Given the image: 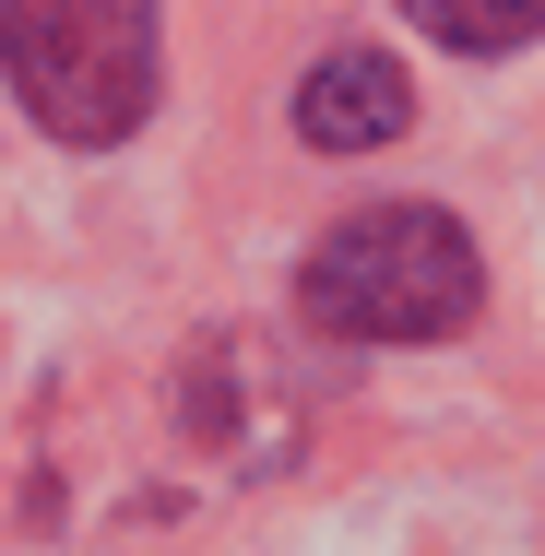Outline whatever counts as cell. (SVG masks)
Wrapping results in <instances>:
<instances>
[{
	"instance_id": "6da1fadb",
	"label": "cell",
	"mask_w": 545,
	"mask_h": 556,
	"mask_svg": "<svg viewBox=\"0 0 545 556\" xmlns=\"http://www.w3.org/2000/svg\"><path fill=\"white\" fill-rule=\"evenodd\" d=\"M297 308H309V332L344 343H450L486 308V261H474L462 214H438V202H368L309 249Z\"/></svg>"
},
{
	"instance_id": "3957f363",
	"label": "cell",
	"mask_w": 545,
	"mask_h": 556,
	"mask_svg": "<svg viewBox=\"0 0 545 556\" xmlns=\"http://www.w3.org/2000/svg\"><path fill=\"white\" fill-rule=\"evenodd\" d=\"M416 118V84L392 48H321L309 84H297V142L309 154H368V142H404Z\"/></svg>"
},
{
	"instance_id": "7a4b0ae2",
	"label": "cell",
	"mask_w": 545,
	"mask_h": 556,
	"mask_svg": "<svg viewBox=\"0 0 545 556\" xmlns=\"http://www.w3.org/2000/svg\"><path fill=\"white\" fill-rule=\"evenodd\" d=\"M154 36L166 24L143 0H0V72L36 108V130L72 154H108L154 118V96H166Z\"/></svg>"
},
{
	"instance_id": "277c9868",
	"label": "cell",
	"mask_w": 545,
	"mask_h": 556,
	"mask_svg": "<svg viewBox=\"0 0 545 556\" xmlns=\"http://www.w3.org/2000/svg\"><path fill=\"white\" fill-rule=\"evenodd\" d=\"M416 24L450 36V48H474V60H498V48H534L545 36V0H428Z\"/></svg>"
}]
</instances>
